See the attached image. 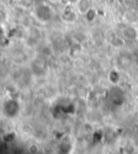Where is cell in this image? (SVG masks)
Wrapping results in <instances>:
<instances>
[{"instance_id": "5", "label": "cell", "mask_w": 138, "mask_h": 154, "mask_svg": "<svg viewBox=\"0 0 138 154\" xmlns=\"http://www.w3.org/2000/svg\"><path fill=\"white\" fill-rule=\"evenodd\" d=\"M78 8H79L80 12L85 14L92 7H91L89 0H79V1H78Z\"/></svg>"}, {"instance_id": "7", "label": "cell", "mask_w": 138, "mask_h": 154, "mask_svg": "<svg viewBox=\"0 0 138 154\" xmlns=\"http://www.w3.org/2000/svg\"><path fill=\"white\" fill-rule=\"evenodd\" d=\"M96 15H97V13H96V11H95L93 8H91L86 13H85V17H86V20L89 22H93V21H94L95 17H96Z\"/></svg>"}, {"instance_id": "8", "label": "cell", "mask_w": 138, "mask_h": 154, "mask_svg": "<svg viewBox=\"0 0 138 154\" xmlns=\"http://www.w3.org/2000/svg\"><path fill=\"white\" fill-rule=\"evenodd\" d=\"M64 20H66V21L68 22H72L74 20V17H76V15H74V13L72 12V11H70V12H66L64 13Z\"/></svg>"}, {"instance_id": "2", "label": "cell", "mask_w": 138, "mask_h": 154, "mask_svg": "<svg viewBox=\"0 0 138 154\" xmlns=\"http://www.w3.org/2000/svg\"><path fill=\"white\" fill-rule=\"evenodd\" d=\"M36 15L40 21L49 22L52 18V10L49 5H40L36 9Z\"/></svg>"}, {"instance_id": "6", "label": "cell", "mask_w": 138, "mask_h": 154, "mask_svg": "<svg viewBox=\"0 0 138 154\" xmlns=\"http://www.w3.org/2000/svg\"><path fill=\"white\" fill-rule=\"evenodd\" d=\"M109 80L113 84H117L119 82V80H120V75H119L118 71H115V70H112V71L109 73Z\"/></svg>"}, {"instance_id": "1", "label": "cell", "mask_w": 138, "mask_h": 154, "mask_svg": "<svg viewBox=\"0 0 138 154\" xmlns=\"http://www.w3.org/2000/svg\"><path fill=\"white\" fill-rule=\"evenodd\" d=\"M3 112L8 118H15L20 112V105L15 100H8L3 105Z\"/></svg>"}, {"instance_id": "3", "label": "cell", "mask_w": 138, "mask_h": 154, "mask_svg": "<svg viewBox=\"0 0 138 154\" xmlns=\"http://www.w3.org/2000/svg\"><path fill=\"white\" fill-rule=\"evenodd\" d=\"M110 97H111V101L114 105H122L125 96L120 88H111V92H110Z\"/></svg>"}, {"instance_id": "9", "label": "cell", "mask_w": 138, "mask_h": 154, "mask_svg": "<svg viewBox=\"0 0 138 154\" xmlns=\"http://www.w3.org/2000/svg\"><path fill=\"white\" fill-rule=\"evenodd\" d=\"M28 151L31 152V153H37L39 151V146L37 144H30L28 146Z\"/></svg>"}, {"instance_id": "10", "label": "cell", "mask_w": 138, "mask_h": 154, "mask_svg": "<svg viewBox=\"0 0 138 154\" xmlns=\"http://www.w3.org/2000/svg\"><path fill=\"white\" fill-rule=\"evenodd\" d=\"M67 1H68L69 3H77L79 0H67Z\"/></svg>"}, {"instance_id": "4", "label": "cell", "mask_w": 138, "mask_h": 154, "mask_svg": "<svg viewBox=\"0 0 138 154\" xmlns=\"http://www.w3.org/2000/svg\"><path fill=\"white\" fill-rule=\"evenodd\" d=\"M124 37L128 40H135L138 37V30L134 27H126L124 30Z\"/></svg>"}]
</instances>
